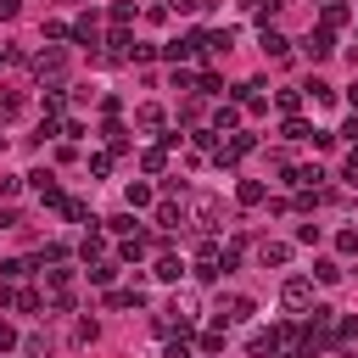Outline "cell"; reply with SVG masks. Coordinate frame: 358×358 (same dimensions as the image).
<instances>
[{
	"instance_id": "obj_1",
	"label": "cell",
	"mask_w": 358,
	"mask_h": 358,
	"mask_svg": "<svg viewBox=\"0 0 358 358\" xmlns=\"http://www.w3.org/2000/svg\"><path fill=\"white\" fill-rule=\"evenodd\" d=\"M45 291H50V308L67 313L73 308V268H45Z\"/></svg>"
},
{
	"instance_id": "obj_2",
	"label": "cell",
	"mask_w": 358,
	"mask_h": 358,
	"mask_svg": "<svg viewBox=\"0 0 358 358\" xmlns=\"http://www.w3.org/2000/svg\"><path fill=\"white\" fill-rule=\"evenodd\" d=\"M190 218H196V229H201V235H213V229H218V218H224V207H218V196H196V207H190Z\"/></svg>"
},
{
	"instance_id": "obj_3",
	"label": "cell",
	"mask_w": 358,
	"mask_h": 358,
	"mask_svg": "<svg viewBox=\"0 0 358 358\" xmlns=\"http://www.w3.org/2000/svg\"><path fill=\"white\" fill-rule=\"evenodd\" d=\"M280 302H285V308H313V280L291 274V280L280 285Z\"/></svg>"
},
{
	"instance_id": "obj_4",
	"label": "cell",
	"mask_w": 358,
	"mask_h": 358,
	"mask_svg": "<svg viewBox=\"0 0 358 358\" xmlns=\"http://www.w3.org/2000/svg\"><path fill=\"white\" fill-rule=\"evenodd\" d=\"M252 313H257L252 296H224V302H218V330H224V324H246Z\"/></svg>"
},
{
	"instance_id": "obj_5",
	"label": "cell",
	"mask_w": 358,
	"mask_h": 358,
	"mask_svg": "<svg viewBox=\"0 0 358 358\" xmlns=\"http://www.w3.org/2000/svg\"><path fill=\"white\" fill-rule=\"evenodd\" d=\"M302 50H308V56H313V62H324V56H330V50H336V34H330V28H313V34H308V45H302Z\"/></svg>"
},
{
	"instance_id": "obj_6",
	"label": "cell",
	"mask_w": 358,
	"mask_h": 358,
	"mask_svg": "<svg viewBox=\"0 0 358 358\" xmlns=\"http://www.w3.org/2000/svg\"><path fill=\"white\" fill-rule=\"evenodd\" d=\"M196 50H201V34H185V39H173V45H162V56H168V62H190Z\"/></svg>"
},
{
	"instance_id": "obj_7",
	"label": "cell",
	"mask_w": 358,
	"mask_h": 358,
	"mask_svg": "<svg viewBox=\"0 0 358 358\" xmlns=\"http://www.w3.org/2000/svg\"><path fill=\"white\" fill-rule=\"evenodd\" d=\"M67 39H78V45H101V28H95V17H78V22H67Z\"/></svg>"
},
{
	"instance_id": "obj_8",
	"label": "cell",
	"mask_w": 358,
	"mask_h": 358,
	"mask_svg": "<svg viewBox=\"0 0 358 358\" xmlns=\"http://www.w3.org/2000/svg\"><path fill=\"white\" fill-rule=\"evenodd\" d=\"M28 179H34V196H39V201H50V207H62V185H56L50 173H28Z\"/></svg>"
},
{
	"instance_id": "obj_9",
	"label": "cell",
	"mask_w": 358,
	"mask_h": 358,
	"mask_svg": "<svg viewBox=\"0 0 358 358\" xmlns=\"http://www.w3.org/2000/svg\"><path fill=\"white\" fill-rule=\"evenodd\" d=\"M257 257H263V268H268V263H274V268H285V263H291V246H285V241H263V246H257Z\"/></svg>"
},
{
	"instance_id": "obj_10",
	"label": "cell",
	"mask_w": 358,
	"mask_h": 358,
	"mask_svg": "<svg viewBox=\"0 0 358 358\" xmlns=\"http://www.w3.org/2000/svg\"><path fill=\"white\" fill-rule=\"evenodd\" d=\"M246 151H252V134H235V140H229V145H218L213 157H218V162H241Z\"/></svg>"
},
{
	"instance_id": "obj_11",
	"label": "cell",
	"mask_w": 358,
	"mask_h": 358,
	"mask_svg": "<svg viewBox=\"0 0 358 358\" xmlns=\"http://www.w3.org/2000/svg\"><path fill=\"white\" fill-rule=\"evenodd\" d=\"M235 196H241V207H263V196H268V190H263V179H241V185H235Z\"/></svg>"
},
{
	"instance_id": "obj_12",
	"label": "cell",
	"mask_w": 358,
	"mask_h": 358,
	"mask_svg": "<svg viewBox=\"0 0 358 358\" xmlns=\"http://www.w3.org/2000/svg\"><path fill=\"white\" fill-rule=\"evenodd\" d=\"M145 252H151V235H140V229H134V235L123 241V252H117V257H123V263H140Z\"/></svg>"
},
{
	"instance_id": "obj_13",
	"label": "cell",
	"mask_w": 358,
	"mask_h": 358,
	"mask_svg": "<svg viewBox=\"0 0 358 358\" xmlns=\"http://www.w3.org/2000/svg\"><path fill=\"white\" fill-rule=\"evenodd\" d=\"M129 45H134V39H129V34L117 28V34L106 39V50H101V62H123V56H129Z\"/></svg>"
},
{
	"instance_id": "obj_14",
	"label": "cell",
	"mask_w": 358,
	"mask_h": 358,
	"mask_svg": "<svg viewBox=\"0 0 358 358\" xmlns=\"http://www.w3.org/2000/svg\"><path fill=\"white\" fill-rule=\"evenodd\" d=\"M34 73H39V78H56V73H62V50H39V56H34Z\"/></svg>"
},
{
	"instance_id": "obj_15",
	"label": "cell",
	"mask_w": 358,
	"mask_h": 358,
	"mask_svg": "<svg viewBox=\"0 0 358 358\" xmlns=\"http://www.w3.org/2000/svg\"><path fill=\"white\" fill-rule=\"evenodd\" d=\"M235 123H241V106H235V101L213 112V129H218V134H235Z\"/></svg>"
},
{
	"instance_id": "obj_16",
	"label": "cell",
	"mask_w": 358,
	"mask_h": 358,
	"mask_svg": "<svg viewBox=\"0 0 358 358\" xmlns=\"http://www.w3.org/2000/svg\"><path fill=\"white\" fill-rule=\"evenodd\" d=\"M274 352H280V336L274 330H257L252 336V358H274Z\"/></svg>"
},
{
	"instance_id": "obj_17",
	"label": "cell",
	"mask_w": 358,
	"mask_h": 358,
	"mask_svg": "<svg viewBox=\"0 0 358 358\" xmlns=\"http://www.w3.org/2000/svg\"><path fill=\"white\" fill-rule=\"evenodd\" d=\"M134 123H140V129H162V106H157V101L134 106Z\"/></svg>"
},
{
	"instance_id": "obj_18",
	"label": "cell",
	"mask_w": 358,
	"mask_h": 358,
	"mask_svg": "<svg viewBox=\"0 0 358 358\" xmlns=\"http://www.w3.org/2000/svg\"><path fill=\"white\" fill-rule=\"evenodd\" d=\"M285 50H291V39L274 34V28H263V56H285Z\"/></svg>"
},
{
	"instance_id": "obj_19",
	"label": "cell",
	"mask_w": 358,
	"mask_h": 358,
	"mask_svg": "<svg viewBox=\"0 0 358 358\" xmlns=\"http://www.w3.org/2000/svg\"><path fill=\"white\" fill-rule=\"evenodd\" d=\"M140 168H145V173H162V168H168V145H151V151L140 157Z\"/></svg>"
},
{
	"instance_id": "obj_20",
	"label": "cell",
	"mask_w": 358,
	"mask_h": 358,
	"mask_svg": "<svg viewBox=\"0 0 358 358\" xmlns=\"http://www.w3.org/2000/svg\"><path fill=\"white\" fill-rule=\"evenodd\" d=\"M313 280H319V285H336V280H341V263L319 257V263H313Z\"/></svg>"
},
{
	"instance_id": "obj_21",
	"label": "cell",
	"mask_w": 358,
	"mask_h": 358,
	"mask_svg": "<svg viewBox=\"0 0 358 358\" xmlns=\"http://www.w3.org/2000/svg\"><path fill=\"white\" fill-rule=\"evenodd\" d=\"M134 207H151V185H140V179L129 185V213H134Z\"/></svg>"
},
{
	"instance_id": "obj_22",
	"label": "cell",
	"mask_w": 358,
	"mask_h": 358,
	"mask_svg": "<svg viewBox=\"0 0 358 358\" xmlns=\"http://www.w3.org/2000/svg\"><path fill=\"white\" fill-rule=\"evenodd\" d=\"M157 224H162V229H179L185 218H179V207H173V201H162V207H157Z\"/></svg>"
},
{
	"instance_id": "obj_23",
	"label": "cell",
	"mask_w": 358,
	"mask_h": 358,
	"mask_svg": "<svg viewBox=\"0 0 358 358\" xmlns=\"http://www.w3.org/2000/svg\"><path fill=\"white\" fill-rule=\"evenodd\" d=\"M179 274H185L179 257H157V280H179Z\"/></svg>"
},
{
	"instance_id": "obj_24",
	"label": "cell",
	"mask_w": 358,
	"mask_h": 358,
	"mask_svg": "<svg viewBox=\"0 0 358 358\" xmlns=\"http://www.w3.org/2000/svg\"><path fill=\"white\" fill-rule=\"evenodd\" d=\"M112 280H117V263H95L90 268V285H112Z\"/></svg>"
},
{
	"instance_id": "obj_25",
	"label": "cell",
	"mask_w": 358,
	"mask_h": 358,
	"mask_svg": "<svg viewBox=\"0 0 358 358\" xmlns=\"http://www.w3.org/2000/svg\"><path fill=\"white\" fill-rule=\"evenodd\" d=\"M336 22H347V0H324V28H336Z\"/></svg>"
},
{
	"instance_id": "obj_26",
	"label": "cell",
	"mask_w": 358,
	"mask_h": 358,
	"mask_svg": "<svg viewBox=\"0 0 358 358\" xmlns=\"http://www.w3.org/2000/svg\"><path fill=\"white\" fill-rule=\"evenodd\" d=\"M106 145H112V157H123V151H129V134L112 123V129H106Z\"/></svg>"
},
{
	"instance_id": "obj_27",
	"label": "cell",
	"mask_w": 358,
	"mask_h": 358,
	"mask_svg": "<svg viewBox=\"0 0 358 358\" xmlns=\"http://www.w3.org/2000/svg\"><path fill=\"white\" fill-rule=\"evenodd\" d=\"M296 241H302V246H319L324 229H319V224H296Z\"/></svg>"
},
{
	"instance_id": "obj_28",
	"label": "cell",
	"mask_w": 358,
	"mask_h": 358,
	"mask_svg": "<svg viewBox=\"0 0 358 358\" xmlns=\"http://www.w3.org/2000/svg\"><path fill=\"white\" fill-rule=\"evenodd\" d=\"M0 274H6V280H22V274H34V263H22V257H11V263H0Z\"/></svg>"
},
{
	"instance_id": "obj_29",
	"label": "cell",
	"mask_w": 358,
	"mask_h": 358,
	"mask_svg": "<svg viewBox=\"0 0 358 358\" xmlns=\"http://www.w3.org/2000/svg\"><path fill=\"white\" fill-rule=\"evenodd\" d=\"M22 352H28V358H50V341H45V336H28Z\"/></svg>"
},
{
	"instance_id": "obj_30",
	"label": "cell",
	"mask_w": 358,
	"mask_h": 358,
	"mask_svg": "<svg viewBox=\"0 0 358 358\" xmlns=\"http://www.w3.org/2000/svg\"><path fill=\"white\" fill-rule=\"evenodd\" d=\"M17 112H22V101H17L11 90H0V123H6V117H17Z\"/></svg>"
},
{
	"instance_id": "obj_31",
	"label": "cell",
	"mask_w": 358,
	"mask_h": 358,
	"mask_svg": "<svg viewBox=\"0 0 358 358\" xmlns=\"http://www.w3.org/2000/svg\"><path fill=\"white\" fill-rule=\"evenodd\" d=\"M302 90H308V95H313V101H330V95H336V90H330V84H324V78H308V84H302Z\"/></svg>"
},
{
	"instance_id": "obj_32",
	"label": "cell",
	"mask_w": 358,
	"mask_h": 358,
	"mask_svg": "<svg viewBox=\"0 0 358 358\" xmlns=\"http://www.w3.org/2000/svg\"><path fill=\"white\" fill-rule=\"evenodd\" d=\"M296 106H302V90H280V112H291V117H296Z\"/></svg>"
},
{
	"instance_id": "obj_33",
	"label": "cell",
	"mask_w": 358,
	"mask_h": 358,
	"mask_svg": "<svg viewBox=\"0 0 358 358\" xmlns=\"http://www.w3.org/2000/svg\"><path fill=\"white\" fill-rule=\"evenodd\" d=\"M308 134H313V129H308L302 117H285V140H308Z\"/></svg>"
},
{
	"instance_id": "obj_34",
	"label": "cell",
	"mask_w": 358,
	"mask_h": 358,
	"mask_svg": "<svg viewBox=\"0 0 358 358\" xmlns=\"http://www.w3.org/2000/svg\"><path fill=\"white\" fill-rule=\"evenodd\" d=\"M106 229H117V235H134V213H117V218H106Z\"/></svg>"
},
{
	"instance_id": "obj_35",
	"label": "cell",
	"mask_w": 358,
	"mask_h": 358,
	"mask_svg": "<svg viewBox=\"0 0 358 358\" xmlns=\"http://www.w3.org/2000/svg\"><path fill=\"white\" fill-rule=\"evenodd\" d=\"M140 302H145L140 291H112V308H140Z\"/></svg>"
},
{
	"instance_id": "obj_36",
	"label": "cell",
	"mask_w": 358,
	"mask_h": 358,
	"mask_svg": "<svg viewBox=\"0 0 358 358\" xmlns=\"http://www.w3.org/2000/svg\"><path fill=\"white\" fill-rule=\"evenodd\" d=\"M129 17H134V6H129V0H117V6H112V22H117V28H129Z\"/></svg>"
},
{
	"instance_id": "obj_37",
	"label": "cell",
	"mask_w": 358,
	"mask_h": 358,
	"mask_svg": "<svg viewBox=\"0 0 358 358\" xmlns=\"http://www.w3.org/2000/svg\"><path fill=\"white\" fill-rule=\"evenodd\" d=\"M62 106H67V101H62V90H50V95H45V117H62Z\"/></svg>"
},
{
	"instance_id": "obj_38",
	"label": "cell",
	"mask_w": 358,
	"mask_h": 358,
	"mask_svg": "<svg viewBox=\"0 0 358 358\" xmlns=\"http://www.w3.org/2000/svg\"><path fill=\"white\" fill-rule=\"evenodd\" d=\"M90 173H112V151H95L90 157Z\"/></svg>"
},
{
	"instance_id": "obj_39",
	"label": "cell",
	"mask_w": 358,
	"mask_h": 358,
	"mask_svg": "<svg viewBox=\"0 0 358 358\" xmlns=\"http://www.w3.org/2000/svg\"><path fill=\"white\" fill-rule=\"evenodd\" d=\"M62 213H67L73 224H84V218H90V207H84V201H62Z\"/></svg>"
},
{
	"instance_id": "obj_40",
	"label": "cell",
	"mask_w": 358,
	"mask_h": 358,
	"mask_svg": "<svg viewBox=\"0 0 358 358\" xmlns=\"http://www.w3.org/2000/svg\"><path fill=\"white\" fill-rule=\"evenodd\" d=\"M201 352H224V330H207L201 336Z\"/></svg>"
},
{
	"instance_id": "obj_41",
	"label": "cell",
	"mask_w": 358,
	"mask_h": 358,
	"mask_svg": "<svg viewBox=\"0 0 358 358\" xmlns=\"http://www.w3.org/2000/svg\"><path fill=\"white\" fill-rule=\"evenodd\" d=\"M336 246H341V252H358V229H341V235H336Z\"/></svg>"
},
{
	"instance_id": "obj_42",
	"label": "cell",
	"mask_w": 358,
	"mask_h": 358,
	"mask_svg": "<svg viewBox=\"0 0 358 358\" xmlns=\"http://www.w3.org/2000/svg\"><path fill=\"white\" fill-rule=\"evenodd\" d=\"M280 6H285V0H257V17H263V22H268V17H274V11H280Z\"/></svg>"
},
{
	"instance_id": "obj_43",
	"label": "cell",
	"mask_w": 358,
	"mask_h": 358,
	"mask_svg": "<svg viewBox=\"0 0 358 358\" xmlns=\"http://www.w3.org/2000/svg\"><path fill=\"white\" fill-rule=\"evenodd\" d=\"M11 347H17V330H11V324H0V352H11Z\"/></svg>"
},
{
	"instance_id": "obj_44",
	"label": "cell",
	"mask_w": 358,
	"mask_h": 358,
	"mask_svg": "<svg viewBox=\"0 0 358 358\" xmlns=\"http://www.w3.org/2000/svg\"><path fill=\"white\" fill-rule=\"evenodd\" d=\"M168 11H185L190 17V11H201V0H168Z\"/></svg>"
},
{
	"instance_id": "obj_45",
	"label": "cell",
	"mask_w": 358,
	"mask_h": 358,
	"mask_svg": "<svg viewBox=\"0 0 358 358\" xmlns=\"http://www.w3.org/2000/svg\"><path fill=\"white\" fill-rule=\"evenodd\" d=\"M168 358H190V347H185V341H173V347H168Z\"/></svg>"
},
{
	"instance_id": "obj_46",
	"label": "cell",
	"mask_w": 358,
	"mask_h": 358,
	"mask_svg": "<svg viewBox=\"0 0 358 358\" xmlns=\"http://www.w3.org/2000/svg\"><path fill=\"white\" fill-rule=\"evenodd\" d=\"M0 17H17V0H0Z\"/></svg>"
},
{
	"instance_id": "obj_47",
	"label": "cell",
	"mask_w": 358,
	"mask_h": 358,
	"mask_svg": "<svg viewBox=\"0 0 358 358\" xmlns=\"http://www.w3.org/2000/svg\"><path fill=\"white\" fill-rule=\"evenodd\" d=\"M347 179H358V151H352V157H347Z\"/></svg>"
},
{
	"instance_id": "obj_48",
	"label": "cell",
	"mask_w": 358,
	"mask_h": 358,
	"mask_svg": "<svg viewBox=\"0 0 358 358\" xmlns=\"http://www.w3.org/2000/svg\"><path fill=\"white\" fill-rule=\"evenodd\" d=\"M6 62H17V50H6V45H0V67H6Z\"/></svg>"
},
{
	"instance_id": "obj_49",
	"label": "cell",
	"mask_w": 358,
	"mask_h": 358,
	"mask_svg": "<svg viewBox=\"0 0 358 358\" xmlns=\"http://www.w3.org/2000/svg\"><path fill=\"white\" fill-rule=\"evenodd\" d=\"M347 101H352V106H358V84H352V90H347Z\"/></svg>"
}]
</instances>
